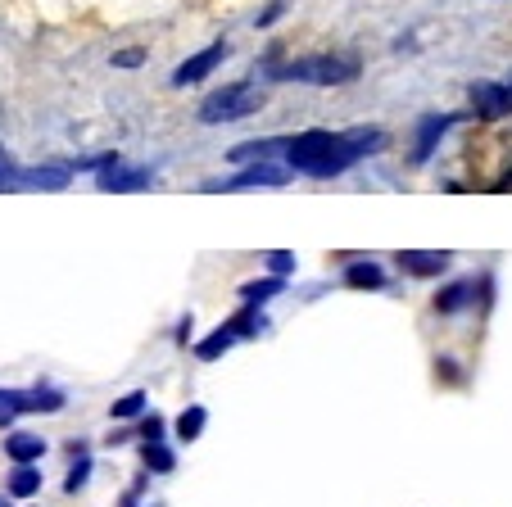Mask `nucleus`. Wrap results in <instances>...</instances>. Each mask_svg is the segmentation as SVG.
I'll list each match as a JSON object with an SVG mask.
<instances>
[{
  "label": "nucleus",
  "instance_id": "f257e3e1",
  "mask_svg": "<svg viewBox=\"0 0 512 507\" xmlns=\"http://www.w3.org/2000/svg\"><path fill=\"white\" fill-rule=\"evenodd\" d=\"M386 145L381 127H349V132H327V127H309L300 136H286V168L304 177H340L368 154Z\"/></svg>",
  "mask_w": 512,
  "mask_h": 507
},
{
  "label": "nucleus",
  "instance_id": "f03ea898",
  "mask_svg": "<svg viewBox=\"0 0 512 507\" xmlns=\"http://www.w3.org/2000/svg\"><path fill=\"white\" fill-rule=\"evenodd\" d=\"M363 73L354 55H304L286 59V64H268L272 82H304V87H345Z\"/></svg>",
  "mask_w": 512,
  "mask_h": 507
},
{
  "label": "nucleus",
  "instance_id": "7ed1b4c3",
  "mask_svg": "<svg viewBox=\"0 0 512 507\" xmlns=\"http://www.w3.org/2000/svg\"><path fill=\"white\" fill-rule=\"evenodd\" d=\"M263 91L250 87V82H227V87H218L213 96L200 100V123H241V118L259 114L263 109Z\"/></svg>",
  "mask_w": 512,
  "mask_h": 507
},
{
  "label": "nucleus",
  "instance_id": "20e7f679",
  "mask_svg": "<svg viewBox=\"0 0 512 507\" xmlns=\"http://www.w3.org/2000/svg\"><path fill=\"white\" fill-rule=\"evenodd\" d=\"M290 168H281V163H272V159H259V163H250V168H241L236 177H227V182H209L204 191H254V186H286L290 182Z\"/></svg>",
  "mask_w": 512,
  "mask_h": 507
},
{
  "label": "nucleus",
  "instance_id": "39448f33",
  "mask_svg": "<svg viewBox=\"0 0 512 507\" xmlns=\"http://www.w3.org/2000/svg\"><path fill=\"white\" fill-rule=\"evenodd\" d=\"M223 59H227V41H213V46H204L200 55H191L186 64L173 68V87H195V82H204V77L223 64Z\"/></svg>",
  "mask_w": 512,
  "mask_h": 507
},
{
  "label": "nucleus",
  "instance_id": "423d86ee",
  "mask_svg": "<svg viewBox=\"0 0 512 507\" xmlns=\"http://www.w3.org/2000/svg\"><path fill=\"white\" fill-rule=\"evenodd\" d=\"M472 109H476V118H508L512 87L508 82H472Z\"/></svg>",
  "mask_w": 512,
  "mask_h": 507
},
{
  "label": "nucleus",
  "instance_id": "0eeeda50",
  "mask_svg": "<svg viewBox=\"0 0 512 507\" xmlns=\"http://www.w3.org/2000/svg\"><path fill=\"white\" fill-rule=\"evenodd\" d=\"M458 118L454 114H426L422 123H417V141H413V163L422 168V163H431V154H435V145H440V136L454 127Z\"/></svg>",
  "mask_w": 512,
  "mask_h": 507
},
{
  "label": "nucleus",
  "instance_id": "6e6552de",
  "mask_svg": "<svg viewBox=\"0 0 512 507\" xmlns=\"http://www.w3.org/2000/svg\"><path fill=\"white\" fill-rule=\"evenodd\" d=\"M155 182L150 177V168H127V163H114V168H105V173H96V186L109 195H123V191H145V186Z\"/></svg>",
  "mask_w": 512,
  "mask_h": 507
},
{
  "label": "nucleus",
  "instance_id": "1a4fd4ad",
  "mask_svg": "<svg viewBox=\"0 0 512 507\" xmlns=\"http://www.w3.org/2000/svg\"><path fill=\"white\" fill-rule=\"evenodd\" d=\"M73 168L68 163H46V168H19V186H32V191H64Z\"/></svg>",
  "mask_w": 512,
  "mask_h": 507
},
{
  "label": "nucleus",
  "instance_id": "9d476101",
  "mask_svg": "<svg viewBox=\"0 0 512 507\" xmlns=\"http://www.w3.org/2000/svg\"><path fill=\"white\" fill-rule=\"evenodd\" d=\"M399 268L408 277H440L449 268V254H431V249H404L399 254Z\"/></svg>",
  "mask_w": 512,
  "mask_h": 507
},
{
  "label": "nucleus",
  "instance_id": "9b49d317",
  "mask_svg": "<svg viewBox=\"0 0 512 507\" xmlns=\"http://www.w3.org/2000/svg\"><path fill=\"white\" fill-rule=\"evenodd\" d=\"M5 453H10L14 467H19V462H41L46 458V440L32 431H10L5 435Z\"/></svg>",
  "mask_w": 512,
  "mask_h": 507
},
{
  "label": "nucleus",
  "instance_id": "f8f14e48",
  "mask_svg": "<svg viewBox=\"0 0 512 507\" xmlns=\"http://www.w3.org/2000/svg\"><path fill=\"white\" fill-rule=\"evenodd\" d=\"M5 494H10V498H37V494H41V471H37V462H19V467L5 476Z\"/></svg>",
  "mask_w": 512,
  "mask_h": 507
},
{
  "label": "nucleus",
  "instance_id": "ddd939ff",
  "mask_svg": "<svg viewBox=\"0 0 512 507\" xmlns=\"http://www.w3.org/2000/svg\"><path fill=\"white\" fill-rule=\"evenodd\" d=\"M472 299H476V281L463 277V281H454V286H445L440 295H435V313H463Z\"/></svg>",
  "mask_w": 512,
  "mask_h": 507
},
{
  "label": "nucleus",
  "instance_id": "4468645a",
  "mask_svg": "<svg viewBox=\"0 0 512 507\" xmlns=\"http://www.w3.org/2000/svg\"><path fill=\"white\" fill-rule=\"evenodd\" d=\"M204 421H209V408H200V403H191V408H186L182 417L173 421V435H177V444H195V440H200Z\"/></svg>",
  "mask_w": 512,
  "mask_h": 507
},
{
  "label": "nucleus",
  "instance_id": "2eb2a0df",
  "mask_svg": "<svg viewBox=\"0 0 512 507\" xmlns=\"http://www.w3.org/2000/svg\"><path fill=\"white\" fill-rule=\"evenodd\" d=\"M232 345H236V331L223 322L218 331L209 335V340H200V345H195V358H200V363H218V358H223Z\"/></svg>",
  "mask_w": 512,
  "mask_h": 507
},
{
  "label": "nucleus",
  "instance_id": "dca6fc26",
  "mask_svg": "<svg viewBox=\"0 0 512 507\" xmlns=\"http://www.w3.org/2000/svg\"><path fill=\"white\" fill-rule=\"evenodd\" d=\"M345 286H354V290H381V286H386V272H381L377 263H349V268H345Z\"/></svg>",
  "mask_w": 512,
  "mask_h": 507
},
{
  "label": "nucleus",
  "instance_id": "f3484780",
  "mask_svg": "<svg viewBox=\"0 0 512 507\" xmlns=\"http://www.w3.org/2000/svg\"><path fill=\"white\" fill-rule=\"evenodd\" d=\"M141 462H145V471H155V476H168V471L177 467V453L168 449L164 440H155V444H141Z\"/></svg>",
  "mask_w": 512,
  "mask_h": 507
},
{
  "label": "nucleus",
  "instance_id": "a211bd4d",
  "mask_svg": "<svg viewBox=\"0 0 512 507\" xmlns=\"http://www.w3.org/2000/svg\"><path fill=\"white\" fill-rule=\"evenodd\" d=\"M281 290H286V277H272V281H250V286L241 290V299H245V304H254V308H259V304H268L272 295H281Z\"/></svg>",
  "mask_w": 512,
  "mask_h": 507
},
{
  "label": "nucleus",
  "instance_id": "6ab92c4d",
  "mask_svg": "<svg viewBox=\"0 0 512 507\" xmlns=\"http://www.w3.org/2000/svg\"><path fill=\"white\" fill-rule=\"evenodd\" d=\"M227 326H232V331H236V340H254V335L263 331V317H259V308H254V304H245L241 313H236Z\"/></svg>",
  "mask_w": 512,
  "mask_h": 507
},
{
  "label": "nucleus",
  "instance_id": "aec40b11",
  "mask_svg": "<svg viewBox=\"0 0 512 507\" xmlns=\"http://www.w3.org/2000/svg\"><path fill=\"white\" fill-rule=\"evenodd\" d=\"M114 421H136L145 412V390H132V394H123V399H114Z\"/></svg>",
  "mask_w": 512,
  "mask_h": 507
},
{
  "label": "nucleus",
  "instance_id": "412c9836",
  "mask_svg": "<svg viewBox=\"0 0 512 507\" xmlns=\"http://www.w3.org/2000/svg\"><path fill=\"white\" fill-rule=\"evenodd\" d=\"M87 480H91V453H78V458H73V467H68L64 489H68V494H78V489H87Z\"/></svg>",
  "mask_w": 512,
  "mask_h": 507
},
{
  "label": "nucleus",
  "instance_id": "4be33fe9",
  "mask_svg": "<svg viewBox=\"0 0 512 507\" xmlns=\"http://www.w3.org/2000/svg\"><path fill=\"white\" fill-rule=\"evenodd\" d=\"M32 399H37V412H64V394L59 390H32Z\"/></svg>",
  "mask_w": 512,
  "mask_h": 507
},
{
  "label": "nucleus",
  "instance_id": "5701e85b",
  "mask_svg": "<svg viewBox=\"0 0 512 507\" xmlns=\"http://www.w3.org/2000/svg\"><path fill=\"white\" fill-rule=\"evenodd\" d=\"M164 431H168V426H164V417H145V421H141V440H145V444L164 440Z\"/></svg>",
  "mask_w": 512,
  "mask_h": 507
},
{
  "label": "nucleus",
  "instance_id": "b1692460",
  "mask_svg": "<svg viewBox=\"0 0 512 507\" xmlns=\"http://www.w3.org/2000/svg\"><path fill=\"white\" fill-rule=\"evenodd\" d=\"M268 268H272V277H290V272H295V259H290V254H268Z\"/></svg>",
  "mask_w": 512,
  "mask_h": 507
},
{
  "label": "nucleus",
  "instance_id": "393cba45",
  "mask_svg": "<svg viewBox=\"0 0 512 507\" xmlns=\"http://www.w3.org/2000/svg\"><path fill=\"white\" fill-rule=\"evenodd\" d=\"M145 50H114V68H141Z\"/></svg>",
  "mask_w": 512,
  "mask_h": 507
},
{
  "label": "nucleus",
  "instance_id": "a878e982",
  "mask_svg": "<svg viewBox=\"0 0 512 507\" xmlns=\"http://www.w3.org/2000/svg\"><path fill=\"white\" fill-rule=\"evenodd\" d=\"M281 10H286V0H272L268 10L259 14V28H268V23H277V19H281Z\"/></svg>",
  "mask_w": 512,
  "mask_h": 507
},
{
  "label": "nucleus",
  "instance_id": "bb28decb",
  "mask_svg": "<svg viewBox=\"0 0 512 507\" xmlns=\"http://www.w3.org/2000/svg\"><path fill=\"white\" fill-rule=\"evenodd\" d=\"M118 507H141V489H127V494H118Z\"/></svg>",
  "mask_w": 512,
  "mask_h": 507
},
{
  "label": "nucleus",
  "instance_id": "cd10ccee",
  "mask_svg": "<svg viewBox=\"0 0 512 507\" xmlns=\"http://www.w3.org/2000/svg\"><path fill=\"white\" fill-rule=\"evenodd\" d=\"M177 340H182V345H186V340H191V313H186L182 322H177Z\"/></svg>",
  "mask_w": 512,
  "mask_h": 507
},
{
  "label": "nucleus",
  "instance_id": "c85d7f7f",
  "mask_svg": "<svg viewBox=\"0 0 512 507\" xmlns=\"http://www.w3.org/2000/svg\"><path fill=\"white\" fill-rule=\"evenodd\" d=\"M508 87H512V82H508Z\"/></svg>",
  "mask_w": 512,
  "mask_h": 507
}]
</instances>
